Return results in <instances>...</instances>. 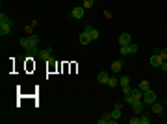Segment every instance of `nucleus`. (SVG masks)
<instances>
[{
    "instance_id": "obj_1",
    "label": "nucleus",
    "mask_w": 167,
    "mask_h": 124,
    "mask_svg": "<svg viewBox=\"0 0 167 124\" xmlns=\"http://www.w3.org/2000/svg\"><path fill=\"white\" fill-rule=\"evenodd\" d=\"M13 26H15V22H13V19H9L8 22H0V35H9L11 33V30H13Z\"/></svg>"
},
{
    "instance_id": "obj_2",
    "label": "nucleus",
    "mask_w": 167,
    "mask_h": 124,
    "mask_svg": "<svg viewBox=\"0 0 167 124\" xmlns=\"http://www.w3.org/2000/svg\"><path fill=\"white\" fill-rule=\"evenodd\" d=\"M84 15H85V8L84 6H76V8H73L71 9V17L73 19H84Z\"/></svg>"
},
{
    "instance_id": "obj_3",
    "label": "nucleus",
    "mask_w": 167,
    "mask_h": 124,
    "mask_svg": "<svg viewBox=\"0 0 167 124\" xmlns=\"http://www.w3.org/2000/svg\"><path fill=\"white\" fill-rule=\"evenodd\" d=\"M143 102L145 104H154L156 102V93L152 91V89H149V91L143 93Z\"/></svg>"
},
{
    "instance_id": "obj_4",
    "label": "nucleus",
    "mask_w": 167,
    "mask_h": 124,
    "mask_svg": "<svg viewBox=\"0 0 167 124\" xmlns=\"http://www.w3.org/2000/svg\"><path fill=\"white\" fill-rule=\"evenodd\" d=\"M50 56H52V48H45V50H39V54H37V57L39 59H45V61H48L50 59Z\"/></svg>"
},
{
    "instance_id": "obj_5",
    "label": "nucleus",
    "mask_w": 167,
    "mask_h": 124,
    "mask_svg": "<svg viewBox=\"0 0 167 124\" xmlns=\"http://www.w3.org/2000/svg\"><path fill=\"white\" fill-rule=\"evenodd\" d=\"M161 61H164V59H161L160 54H152V56H150V59H149V63H150L152 67H160Z\"/></svg>"
},
{
    "instance_id": "obj_6",
    "label": "nucleus",
    "mask_w": 167,
    "mask_h": 124,
    "mask_svg": "<svg viewBox=\"0 0 167 124\" xmlns=\"http://www.w3.org/2000/svg\"><path fill=\"white\" fill-rule=\"evenodd\" d=\"M84 32H87L89 35H91V39H93V41L100 37V32H99V30H95L93 26H85V28H84Z\"/></svg>"
},
{
    "instance_id": "obj_7",
    "label": "nucleus",
    "mask_w": 167,
    "mask_h": 124,
    "mask_svg": "<svg viewBox=\"0 0 167 124\" xmlns=\"http://www.w3.org/2000/svg\"><path fill=\"white\" fill-rule=\"evenodd\" d=\"M78 41H80V44H89L93 39H91V35H89L87 32H82V33L78 35Z\"/></svg>"
},
{
    "instance_id": "obj_8",
    "label": "nucleus",
    "mask_w": 167,
    "mask_h": 124,
    "mask_svg": "<svg viewBox=\"0 0 167 124\" xmlns=\"http://www.w3.org/2000/svg\"><path fill=\"white\" fill-rule=\"evenodd\" d=\"M132 43V35L130 33H121L119 35V44H130Z\"/></svg>"
},
{
    "instance_id": "obj_9",
    "label": "nucleus",
    "mask_w": 167,
    "mask_h": 124,
    "mask_svg": "<svg viewBox=\"0 0 167 124\" xmlns=\"http://www.w3.org/2000/svg\"><path fill=\"white\" fill-rule=\"evenodd\" d=\"M108 78H110V74L106 72V71H100V72L97 74V82H99V83H108Z\"/></svg>"
},
{
    "instance_id": "obj_10",
    "label": "nucleus",
    "mask_w": 167,
    "mask_h": 124,
    "mask_svg": "<svg viewBox=\"0 0 167 124\" xmlns=\"http://www.w3.org/2000/svg\"><path fill=\"white\" fill-rule=\"evenodd\" d=\"M121 69H123V59H119V61H113V63H111V72L119 74Z\"/></svg>"
},
{
    "instance_id": "obj_11",
    "label": "nucleus",
    "mask_w": 167,
    "mask_h": 124,
    "mask_svg": "<svg viewBox=\"0 0 167 124\" xmlns=\"http://www.w3.org/2000/svg\"><path fill=\"white\" fill-rule=\"evenodd\" d=\"M132 109H134L136 113H141V111H143V102H141V100H134Z\"/></svg>"
},
{
    "instance_id": "obj_12",
    "label": "nucleus",
    "mask_w": 167,
    "mask_h": 124,
    "mask_svg": "<svg viewBox=\"0 0 167 124\" xmlns=\"http://www.w3.org/2000/svg\"><path fill=\"white\" fill-rule=\"evenodd\" d=\"M150 106H152V113L154 115H161V113H164V107H161V104H150Z\"/></svg>"
},
{
    "instance_id": "obj_13",
    "label": "nucleus",
    "mask_w": 167,
    "mask_h": 124,
    "mask_svg": "<svg viewBox=\"0 0 167 124\" xmlns=\"http://www.w3.org/2000/svg\"><path fill=\"white\" fill-rule=\"evenodd\" d=\"M119 85H121V87H126V85H130V78L126 76V74H123V76L119 78Z\"/></svg>"
},
{
    "instance_id": "obj_14",
    "label": "nucleus",
    "mask_w": 167,
    "mask_h": 124,
    "mask_svg": "<svg viewBox=\"0 0 167 124\" xmlns=\"http://www.w3.org/2000/svg\"><path fill=\"white\" fill-rule=\"evenodd\" d=\"M108 85H110L111 89H113V87H117V85H119V80H117L115 76H110V78H108Z\"/></svg>"
},
{
    "instance_id": "obj_15",
    "label": "nucleus",
    "mask_w": 167,
    "mask_h": 124,
    "mask_svg": "<svg viewBox=\"0 0 167 124\" xmlns=\"http://www.w3.org/2000/svg\"><path fill=\"white\" fill-rule=\"evenodd\" d=\"M110 115H111V118H117V121H119V118H121V115H123V111H121V107H115V109L111 111Z\"/></svg>"
},
{
    "instance_id": "obj_16",
    "label": "nucleus",
    "mask_w": 167,
    "mask_h": 124,
    "mask_svg": "<svg viewBox=\"0 0 167 124\" xmlns=\"http://www.w3.org/2000/svg\"><path fill=\"white\" fill-rule=\"evenodd\" d=\"M138 87H139L141 91L145 93V91H149V89H150V83L147 82V80H143V82H139V85H138Z\"/></svg>"
},
{
    "instance_id": "obj_17",
    "label": "nucleus",
    "mask_w": 167,
    "mask_h": 124,
    "mask_svg": "<svg viewBox=\"0 0 167 124\" xmlns=\"http://www.w3.org/2000/svg\"><path fill=\"white\" fill-rule=\"evenodd\" d=\"M110 121H111V115H110V113H106V115H102V117L99 118V124H106V122H110Z\"/></svg>"
},
{
    "instance_id": "obj_18",
    "label": "nucleus",
    "mask_w": 167,
    "mask_h": 124,
    "mask_svg": "<svg viewBox=\"0 0 167 124\" xmlns=\"http://www.w3.org/2000/svg\"><path fill=\"white\" fill-rule=\"evenodd\" d=\"M19 44H21L22 48H28V46H30V39H28V35H26V37H21V41H19Z\"/></svg>"
},
{
    "instance_id": "obj_19",
    "label": "nucleus",
    "mask_w": 167,
    "mask_h": 124,
    "mask_svg": "<svg viewBox=\"0 0 167 124\" xmlns=\"http://www.w3.org/2000/svg\"><path fill=\"white\" fill-rule=\"evenodd\" d=\"M128 54H130V56L138 54V44H132V43H130V44H128Z\"/></svg>"
},
{
    "instance_id": "obj_20",
    "label": "nucleus",
    "mask_w": 167,
    "mask_h": 124,
    "mask_svg": "<svg viewBox=\"0 0 167 124\" xmlns=\"http://www.w3.org/2000/svg\"><path fill=\"white\" fill-rule=\"evenodd\" d=\"M93 4H95V0H84V4H82V6H84L85 9H87V8H93Z\"/></svg>"
},
{
    "instance_id": "obj_21",
    "label": "nucleus",
    "mask_w": 167,
    "mask_h": 124,
    "mask_svg": "<svg viewBox=\"0 0 167 124\" xmlns=\"http://www.w3.org/2000/svg\"><path fill=\"white\" fill-rule=\"evenodd\" d=\"M149 122H150V118L147 117V115H141L139 117V124H149Z\"/></svg>"
},
{
    "instance_id": "obj_22",
    "label": "nucleus",
    "mask_w": 167,
    "mask_h": 124,
    "mask_svg": "<svg viewBox=\"0 0 167 124\" xmlns=\"http://www.w3.org/2000/svg\"><path fill=\"white\" fill-rule=\"evenodd\" d=\"M121 54H123V56H128V44H121Z\"/></svg>"
},
{
    "instance_id": "obj_23",
    "label": "nucleus",
    "mask_w": 167,
    "mask_h": 124,
    "mask_svg": "<svg viewBox=\"0 0 167 124\" xmlns=\"http://www.w3.org/2000/svg\"><path fill=\"white\" fill-rule=\"evenodd\" d=\"M124 102L126 104H134V96L132 95H124Z\"/></svg>"
},
{
    "instance_id": "obj_24",
    "label": "nucleus",
    "mask_w": 167,
    "mask_h": 124,
    "mask_svg": "<svg viewBox=\"0 0 167 124\" xmlns=\"http://www.w3.org/2000/svg\"><path fill=\"white\" fill-rule=\"evenodd\" d=\"M123 93H124V95H132V87H130V85L123 87Z\"/></svg>"
},
{
    "instance_id": "obj_25",
    "label": "nucleus",
    "mask_w": 167,
    "mask_h": 124,
    "mask_svg": "<svg viewBox=\"0 0 167 124\" xmlns=\"http://www.w3.org/2000/svg\"><path fill=\"white\" fill-rule=\"evenodd\" d=\"M158 69H161V71H167V61H161V65H160Z\"/></svg>"
},
{
    "instance_id": "obj_26",
    "label": "nucleus",
    "mask_w": 167,
    "mask_h": 124,
    "mask_svg": "<svg viewBox=\"0 0 167 124\" xmlns=\"http://www.w3.org/2000/svg\"><path fill=\"white\" fill-rule=\"evenodd\" d=\"M130 124H139V118H138V117H134V118H130Z\"/></svg>"
},
{
    "instance_id": "obj_27",
    "label": "nucleus",
    "mask_w": 167,
    "mask_h": 124,
    "mask_svg": "<svg viewBox=\"0 0 167 124\" xmlns=\"http://www.w3.org/2000/svg\"><path fill=\"white\" fill-rule=\"evenodd\" d=\"M34 26H32V24H30V26H26V28H24V30H26V32H28V35H30V33H32L34 32V30H32Z\"/></svg>"
},
{
    "instance_id": "obj_28",
    "label": "nucleus",
    "mask_w": 167,
    "mask_h": 124,
    "mask_svg": "<svg viewBox=\"0 0 167 124\" xmlns=\"http://www.w3.org/2000/svg\"><path fill=\"white\" fill-rule=\"evenodd\" d=\"M104 17H106V19H111V17H113V15H111L110 11H104Z\"/></svg>"
},
{
    "instance_id": "obj_29",
    "label": "nucleus",
    "mask_w": 167,
    "mask_h": 124,
    "mask_svg": "<svg viewBox=\"0 0 167 124\" xmlns=\"http://www.w3.org/2000/svg\"><path fill=\"white\" fill-rule=\"evenodd\" d=\"M95 2H99V0H95Z\"/></svg>"
},
{
    "instance_id": "obj_30",
    "label": "nucleus",
    "mask_w": 167,
    "mask_h": 124,
    "mask_svg": "<svg viewBox=\"0 0 167 124\" xmlns=\"http://www.w3.org/2000/svg\"><path fill=\"white\" fill-rule=\"evenodd\" d=\"M165 104H167V100H165Z\"/></svg>"
}]
</instances>
